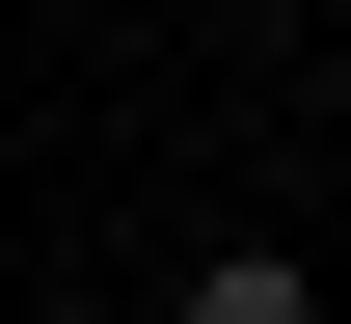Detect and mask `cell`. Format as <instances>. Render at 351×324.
<instances>
[{
    "instance_id": "6da1fadb",
    "label": "cell",
    "mask_w": 351,
    "mask_h": 324,
    "mask_svg": "<svg viewBox=\"0 0 351 324\" xmlns=\"http://www.w3.org/2000/svg\"><path fill=\"white\" fill-rule=\"evenodd\" d=\"M162 324H324V271H298V243H189V271H162Z\"/></svg>"
}]
</instances>
